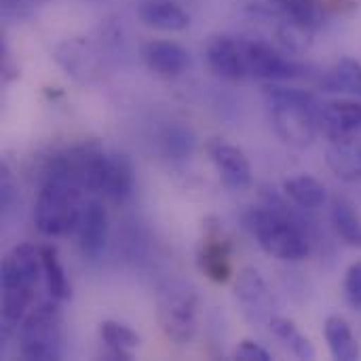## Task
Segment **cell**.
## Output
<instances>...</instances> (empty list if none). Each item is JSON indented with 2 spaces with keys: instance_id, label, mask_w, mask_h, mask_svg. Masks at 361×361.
<instances>
[{
  "instance_id": "cell-1",
  "label": "cell",
  "mask_w": 361,
  "mask_h": 361,
  "mask_svg": "<svg viewBox=\"0 0 361 361\" xmlns=\"http://www.w3.org/2000/svg\"><path fill=\"white\" fill-rule=\"evenodd\" d=\"M82 188L72 180L63 154H55L44 171L34 205V224L44 237H63L78 226Z\"/></svg>"
},
{
  "instance_id": "cell-2",
  "label": "cell",
  "mask_w": 361,
  "mask_h": 361,
  "mask_svg": "<svg viewBox=\"0 0 361 361\" xmlns=\"http://www.w3.org/2000/svg\"><path fill=\"white\" fill-rule=\"evenodd\" d=\"M264 97L271 108L277 135L294 148L311 146L322 127V108L317 106L315 97L309 91L283 87L277 82L264 87Z\"/></svg>"
},
{
  "instance_id": "cell-3",
  "label": "cell",
  "mask_w": 361,
  "mask_h": 361,
  "mask_svg": "<svg viewBox=\"0 0 361 361\" xmlns=\"http://www.w3.org/2000/svg\"><path fill=\"white\" fill-rule=\"evenodd\" d=\"M42 275L40 250L21 243L15 245L2 262V319L15 328L30 313L36 288Z\"/></svg>"
},
{
  "instance_id": "cell-4",
  "label": "cell",
  "mask_w": 361,
  "mask_h": 361,
  "mask_svg": "<svg viewBox=\"0 0 361 361\" xmlns=\"http://www.w3.org/2000/svg\"><path fill=\"white\" fill-rule=\"evenodd\" d=\"M247 224L258 245L269 256L283 262H302L309 258L311 243L307 235L277 207L252 209L247 214Z\"/></svg>"
},
{
  "instance_id": "cell-5",
  "label": "cell",
  "mask_w": 361,
  "mask_h": 361,
  "mask_svg": "<svg viewBox=\"0 0 361 361\" xmlns=\"http://www.w3.org/2000/svg\"><path fill=\"white\" fill-rule=\"evenodd\" d=\"M201 300L192 286L184 281L167 283L157 300V317L165 338L178 347L195 341L199 330Z\"/></svg>"
},
{
  "instance_id": "cell-6",
  "label": "cell",
  "mask_w": 361,
  "mask_h": 361,
  "mask_svg": "<svg viewBox=\"0 0 361 361\" xmlns=\"http://www.w3.org/2000/svg\"><path fill=\"white\" fill-rule=\"evenodd\" d=\"M61 315L57 305L32 307L19 324V351L23 360L53 361L61 357Z\"/></svg>"
},
{
  "instance_id": "cell-7",
  "label": "cell",
  "mask_w": 361,
  "mask_h": 361,
  "mask_svg": "<svg viewBox=\"0 0 361 361\" xmlns=\"http://www.w3.org/2000/svg\"><path fill=\"white\" fill-rule=\"evenodd\" d=\"M243 51H245V63L250 76L262 80L283 82L296 78L302 70L296 61L288 59L279 49L258 38H243Z\"/></svg>"
},
{
  "instance_id": "cell-8",
  "label": "cell",
  "mask_w": 361,
  "mask_h": 361,
  "mask_svg": "<svg viewBox=\"0 0 361 361\" xmlns=\"http://www.w3.org/2000/svg\"><path fill=\"white\" fill-rule=\"evenodd\" d=\"M108 159L110 154H106L97 144H82L63 152L72 180L87 192H104Z\"/></svg>"
},
{
  "instance_id": "cell-9",
  "label": "cell",
  "mask_w": 361,
  "mask_h": 361,
  "mask_svg": "<svg viewBox=\"0 0 361 361\" xmlns=\"http://www.w3.org/2000/svg\"><path fill=\"white\" fill-rule=\"evenodd\" d=\"M207 152H209V159H212L222 184L228 190H247L252 186V182H254L252 165L239 146H235L226 140L214 137L207 144Z\"/></svg>"
},
{
  "instance_id": "cell-10",
  "label": "cell",
  "mask_w": 361,
  "mask_h": 361,
  "mask_svg": "<svg viewBox=\"0 0 361 361\" xmlns=\"http://www.w3.org/2000/svg\"><path fill=\"white\" fill-rule=\"evenodd\" d=\"M235 298L241 305L245 317L252 319L254 324H264L275 317L273 315V309H275L273 294L256 269H243L237 275Z\"/></svg>"
},
{
  "instance_id": "cell-11",
  "label": "cell",
  "mask_w": 361,
  "mask_h": 361,
  "mask_svg": "<svg viewBox=\"0 0 361 361\" xmlns=\"http://www.w3.org/2000/svg\"><path fill=\"white\" fill-rule=\"evenodd\" d=\"M205 59L209 68L224 80H243L245 76H250L243 38H233L228 34L212 36L205 47Z\"/></svg>"
},
{
  "instance_id": "cell-12",
  "label": "cell",
  "mask_w": 361,
  "mask_h": 361,
  "mask_svg": "<svg viewBox=\"0 0 361 361\" xmlns=\"http://www.w3.org/2000/svg\"><path fill=\"white\" fill-rule=\"evenodd\" d=\"M55 61L66 70L68 76H72L78 82H93L99 76V55L93 49L91 42L82 38H70L57 44L53 53Z\"/></svg>"
},
{
  "instance_id": "cell-13",
  "label": "cell",
  "mask_w": 361,
  "mask_h": 361,
  "mask_svg": "<svg viewBox=\"0 0 361 361\" xmlns=\"http://www.w3.org/2000/svg\"><path fill=\"white\" fill-rule=\"evenodd\" d=\"M78 247L85 258L97 260L108 243V214L99 201H89L78 220Z\"/></svg>"
},
{
  "instance_id": "cell-14",
  "label": "cell",
  "mask_w": 361,
  "mask_h": 361,
  "mask_svg": "<svg viewBox=\"0 0 361 361\" xmlns=\"http://www.w3.org/2000/svg\"><path fill=\"white\" fill-rule=\"evenodd\" d=\"M142 59L159 76L173 78L190 68V53L171 40H150L142 49Z\"/></svg>"
},
{
  "instance_id": "cell-15",
  "label": "cell",
  "mask_w": 361,
  "mask_h": 361,
  "mask_svg": "<svg viewBox=\"0 0 361 361\" xmlns=\"http://www.w3.org/2000/svg\"><path fill=\"white\" fill-rule=\"evenodd\" d=\"M319 125L328 140L347 137L361 129V104L357 99H332L322 108Z\"/></svg>"
},
{
  "instance_id": "cell-16",
  "label": "cell",
  "mask_w": 361,
  "mask_h": 361,
  "mask_svg": "<svg viewBox=\"0 0 361 361\" xmlns=\"http://www.w3.org/2000/svg\"><path fill=\"white\" fill-rule=\"evenodd\" d=\"M137 17L144 25L161 32H182L190 25V15L173 0H140Z\"/></svg>"
},
{
  "instance_id": "cell-17",
  "label": "cell",
  "mask_w": 361,
  "mask_h": 361,
  "mask_svg": "<svg viewBox=\"0 0 361 361\" xmlns=\"http://www.w3.org/2000/svg\"><path fill=\"white\" fill-rule=\"evenodd\" d=\"M326 163L330 171L343 182L361 180V142L353 135L334 137L326 148Z\"/></svg>"
},
{
  "instance_id": "cell-18",
  "label": "cell",
  "mask_w": 361,
  "mask_h": 361,
  "mask_svg": "<svg viewBox=\"0 0 361 361\" xmlns=\"http://www.w3.org/2000/svg\"><path fill=\"white\" fill-rule=\"evenodd\" d=\"M199 269L216 283H226L233 275L231 247L220 233H209L199 250Z\"/></svg>"
},
{
  "instance_id": "cell-19",
  "label": "cell",
  "mask_w": 361,
  "mask_h": 361,
  "mask_svg": "<svg viewBox=\"0 0 361 361\" xmlns=\"http://www.w3.org/2000/svg\"><path fill=\"white\" fill-rule=\"evenodd\" d=\"M133 188H135V171L131 159L123 152L110 154L106 184H104L106 197L116 205H125L131 199Z\"/></svg>"
},
{
  "instance_id": "cell-20",
  "label": "cell",
  "mask_w": 361,
  "mask_h": 361,
  "mask_svg": "<svg viewBox=\"0 0 361 361\" xmlns=\"http://www.w3.org/2000/svg\"><path fill=\"white\" fill-rule=\"evenodd\" d=\"M324 336L328 343V349L332 357L338 361H355L360 360V345L357 338L351 330V326L338 317L330 315L324 324Z\"/></svg>"
},
{
  "instance_id": "cell-21",
  "label": "cell",
  "mask_w": 361,
  "mask_h": 361,
  "mask_svg": "<svg viewBox=\"0 0 361 361\" xmlns=\"http://www.w3.org/2000/svg\"><path fill=\"white\" fill-rule=\"evenodd\" d=\"M99 338L106 347V355L112 360H131L133 351L140 347L137 332L112 319H106L99 324Z\"/></svg>"
},
{
  "instance_id": "cell-22",
  "label": "cell",
  "mask_w": 361,
  "mask_h": 361,
  "mask_svg": "<svg viewBox=\"0 0 361 361\" xmlns=\"http://www.w3.org/2000/svg\"><path fill=\"white\" fill-rule=\"evenodd\" d=\"M322 87L334 93H349L361 99V63L353 57H341L324 76Z\"/></svg>"
},
{
  "instance_id": "cell-23",
  "label": "cell",
  "mask_w": 361,
  "mask_h": 361,
  "mask_svg": "<svg viewBox=\"0 0 361 361\" xmlns=\"http://www.w3.org/2000/svg\"><path fill=\"white\" fill-rule=\"evenodd\" d=\"M283 192L302 209H319L328 199L326 186L309 173L288 178L283 182Z\"/></svg>"
},
{
  "instance_id": "cell-24",
  "label": "cell",
  "mask_w": 361,
  "mask_h": 361,
  "mask_svg": "<svg viewBox=\"0 0 361 361\" xmlns=\"http://www.w3.org/2000/svg\"><path fill=\"white\" fill-rule=\"evenodd\" d=\"M332 224L336 235L349 247L361 250V216L353 203L345 197H334L332 201Z\"/></svg>"
},
{
  "instance_id": "cell-25",
  "label": "cell",
  "mask_w": 361,
  "mask_h": 361,
  "mask_svg": "<svg viewBox=\"0 0 361 361\" xmlns=\"http://www.w3.org/2000/svg\"><path fill=\"white\" fill-rule=\"evenodd\" d=\"M269 326H271L273 336H275V338H277L294 357L307 361L315 360V347L311 345V341L300 332V328H298L292 319L275 315V317L269 322Z\"/></svg>"
},
{
  "instance_id": "cell-26",
  "label": "cell",
  "mask_w": 361,
  "mask_h": 361,
  "mask_svg": "<svg viewBox=\"0 0 361 361\" xmlns=\"http://www.w3.org/2000/svg\"><path fill=\"white\" fill-rule=\"evenodd\" d=\"M40 262H42V277L47 283V290L55 302H66L72 296V288L68 281V275L57 258V252L49 245L40 247Z\"/></svg>"
},
{
  "instance_id": "cell-27",
  "label": "cell",
  "mask_w": 361,
  "mask_h": 361,
  "mask_svg": "<svg viewBox=\"0 0 361 361\" xmlns=\"http://www.w3.org/2000/svg\"><path fill=\"white\" fill-rule=\"evenodd\" d=\"M317 30L300 23V21H279L277 23V40L288 53H307L313 47V36Z\"/></svg>"
},
{
  "instance_id": "cell-28",
  "label": "cell",
  "mask_w": 361,
  "mask_h": 361,
  "mask_svg": "<svg viewBox=\"0 0 361 361\" xmlns=\"http://www.w3.org/2000/svg\"><path fill=\"white\" fill-rule=\"evenodd\" d=\"M290 0H247L245 11L250 17L260 21H283L288 19Z\"/></svg>"
},
{
  "instance_id": "cell-29",
  "label": "cell",
  "mask_w": 361,
  "mask_h": 361,
  "mask_svg": "<svg viewBox=\"0 0 361 361\" xmlns=\"http://www.w3.org/2000/svg\"><path fill=\"white\" fill-rule=\"evenodd\" d=\"M165 146L169 154H173L176 159H184L192 150V133L182 125L169 127L165 133Z\"/></svg>"
},
{
  "instance_id": "cell-30",
  "label": "cell",
  "mask_w": 361,
  "mask_h": 361,
  "mask_svg": "<svg viewBox=\"0 0 361 361\" xmlns=\"http://www.w3.org/2000/svg\"><path fill=\"white\" fill-rule=\"evenodd\" d=\"M343 292H345V300L353 309H361V260L353 262L347 269L345 281H343Z\"/></svg>"
},
{
  "instance_id": "cell-31",
  "label": "cell",
  "mask_w": 361,
  "mask_h": 361,
  "mask_svg": "<svg viewBox=\"0 0 361 361\" xmlns=\"http://www.w3.org/2000/svg\"><path fill=\"white\" fill-rule=\"evenodd\" d=\"M235 360L241 361H271V353L254 341H243L235 349Z\"/></svg>"
},
{
  "instance_id": "cell-32",
  "label": "cell",
  "mask_w": 361,
  "mask_h": 361,
  "mask_svg": "<svg viewBox=\"0 0 361 361\" xmlns=\"http://www.w3.org/2000/svg\"><path fill=\"white\" fill-rule=\"evenodd\" d=\"M11 197H13V180L8 176V169L2 167V192H0V199H2L4 209H8V205H11Z\"/></svg>"
},
{
  "instance_id": "cell-33",
  "label": "cell",
  "mask_w": 361,
  "mask_h": 361,
  "mask_svg": "<svg viewBox=\"0 0 361 361\" xmlns=\"http://www.w3.org/2000/svg\"><path fill=\"white\" fill-rule=\"evenodd\" d=\"M25 2H27L30 6H40V4H47L49 0H25Z\"/></svg>"
}]
</instances>
